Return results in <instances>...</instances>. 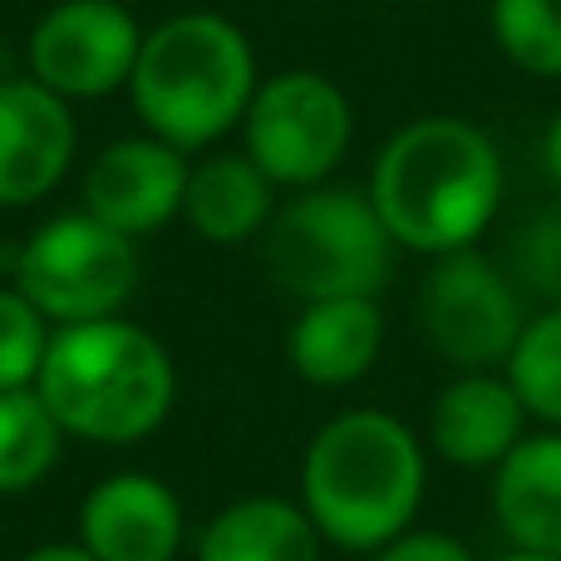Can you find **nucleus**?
I'll use <instances>...</instances> for the list:
<instances>
[{"instance_id": "1", "label": "nucleus", "mask_w": 561, "mask_h": 561, "mask_svg": "<svg viewBox=\"0 0 561 561\" xmlns=\"http://www.w3.org/2000/svg\"><path fill=\"white\" fill-rule=\"evenodd\" d=\"M503 183V153L488 128L458 114H424L379 148L369 203L404 252L448 256L488 232Z\"/></svg>"}, {"instance_id": "2", "label": "nucleus", "mask_w": 561, "mask_h": 561, "mask_svg": "<svg viewBox=\"0 0 561 561\" xmlns=\"http://www.w3.org/2000/svg\"><path fill=\"white\" fill-rule=\"evenodd\" d=\"M428 458L419 434L385 409L325 419L300 458V497L316 533L340 552H379L424 507Z\"/></svg>"}, {"instance_id": "3", "label": "nucleus", "mask_w": 561, "mask_h": 561, "mask_svg": "<svg viewBox=\"0 0 561 561\" xmlns=\"http://www.w3.org/2000/svg\"><path fill=\"white\" fill-rule=\"evenodd\" d=\"M35 389L69 438L128 448L168 424L178 399V365L153 330L108 316L55 325Z\"/></svg>"}, {"instance_id": "4", "label": "nucleus", "mask_w": 561, "mask_h": 561, "mask_svg": "<svg viewBox=\"0 0 561 561\" xmlns=\"http://www.w3.org/2000/svg\"><path fill=\"white\" fill-rule=\"evenodd\" d=\"M256 84V49L237 20L217 10H178L144 30L128 99L144 134L203 153L242 128Z\"/></svg>"}, {"instance_id": "5", "label": "nucleus", "mask_w": 561, "mask_h": 561, "mask_svg": "<svg viewBox=\"0 0 561 561\" xmlns=\"http://www.w3.org/2000/svg\"><path fill=\"white\" fill-rule=\"evenodd\" d=\"M262 237L272 276L300 306L335 296L379 300V290L394 276L399 242L389 237L369 193H355V187H306L276 207Z\"/></svg>"}, {"instance_id": "6", "label": "nucleus", "mask_w": 561, "mask_h": 561, "mask_svg": "<svg viewBox=\"0 0 561 561\" xmlns=\"http://www.w3.org/2000/svg\"><path fill=\"white\" fill-rule=\"evenodd\" d=\"M138 242L99 222L94 213H59L39 222L15 252V286L49 325L124 316L138 290Z\"/></svg>"}, {"instance_id": "7", "label": "nucleus", "mask_w": 561, "mask_h": 561, "mask_svg": "<svg viewBox=\"0 0 561 561\" xmlns=\"http://www.w3.org/2000/svg\"><path fill=\"white\" fill-rule=\"evenodd\" d=\"M355 138V108L345 89L320 69H280L262 79L242 118V153L276 187L306 193L330 183Z\"/></svg>"}, {"instance_id": "8", "label": "nucleus", "mask_w": 561, "mask_h": 561, "mask_svg": "<svg viewBox=\"0 0 561 561\" xmlns=\"http://www.w3.org/2000/svg\"><path fill=\"white\" fill-rule=\"evenodd\" d=\"M527 296L478 247L434 256L419 290V325L454 369H503L527 325Z\"/></svg>"}, {"instance_id": "9", "label": "nucleus", "mask_w": 561, "mask_h": 561, "mask_svg": "<svg viewBox=\"0 0 561 561\" xmlns=\"http://www.w3.org/2000/svg\"><path fill=\"white\" fill-rule=\"evenodd\" d=\"M144 25L124 0H55L25 39L30 79L69 104H94L128 89Z\"/></svg>"}, {"instance_id": "10", "label": "nucleus", "mask_w": 561, "mask_h": 561, "mask_svg": "<svg viewBox=\"0 0 561 561\" xmlns=\"http://www.w3.org/2000/svg\"><path fill=\"white\" fill-rule=\"evenodd\" d=\"M187 178H193V163H187L183 148L163 144L153 134H134L108 144L84 168L79 193H84V213L144 242V237L163 232L173 217H183Z\"/></svg>"}, {"instance_id": "11", "label": "nucleus", "mask_w": 561, "mask_h": 561, "mask_svg": "<svg viewBox=\"0 0 561 561\" xmlns=\"http://www.w3.org/2000/svg\"><path fill=\"white\" fill-rule=\"evenodd\" d=\"M79 153L75 104L39 79H0V207H30L69 178Z\"/></svg>"}, {"instance_id": "12", "label": "nucleus", "mask_w": 561, "mask_h": 561, "mask_svg": "<svg viewBox=\"0 0 561 561\" xmlns=\"http://www.w3.org/2000/svg\"><path fill=\"white\" fill-rule=\"evenodd\" d=\"M79 547L94 561H178L187 547L183 497L138 468L99 478L79 507Z\"/></svg>"}, {"instance_id": "13", "label": "nucleus", "mask_w": 561, "mask_h": 561, "mask_svg": "<svg viewBox=\"0 0 561 561\" xmlns=\"http://www.w3.org/2000/svg\"><path fill=\"white\" fill-rule=\"evenodd\" d=\"M527 438V409L497 369H458L428 409V444L454 468H497Z\"/></svg>"}, {"instance_id": "14", "label": "nucleus", "mask_w": 561, "mask_h": 561, "mask_svg": "<svg viewBox=\"0 0 561 561\" xmlns=\"http://www.w3.org/2000/svg\"><path fill=\"white\" fill-rule=\"evenodd\" d=\"M385 350V310L369 296L306 300L286 330V359L306 385L345 389L379 365Z\"/></svg>"}, {"instance_id": "15", "label": "nucleus", "mask_w": 561, "mask_h": 561, "mask_svg": "<svg viewBox=\"0 0 561 561\" xmlns=\"http://www.w3.org/2000/svg\"><path fill=\"white\" fill-rule=\"evenodd\" d=\"M493 513L513 552L561 557V428L527 434L493 468Z\"/></svg>"}, {"instance_id": "16", "label": "nucleus", "mask_w": 561, "mask_h": 561, "mask_svg": "<svg viewBox=\"0 0 561 561\" xmlns=\"http://www.w3.org/2000/svg\"><path fill=\"white\" fill-rule=\"evenodd\" d=\"M325 537L290 497L252 493L217 507L193 542V561H320Z\"/></svg>"}, {"instance_id": "17", "label": "nucleus", "mask_w": 561, "mask_h": 561, "mask_svg": "<svg viewBox=\"0 0 561 561\" xmlns=\"http://www.w3.org/2000/svg\"><path fill=\"white\" fill-rule=\"evenodd\" d=\"M183 217L203 242L242 247L262 237L276 217V183L237 148V153H207L193 163L183 197Z\"/></svg>"}, {"instance_id": "18", "label": "nucleus", "mask_w": 561, "mask_h": 561, "mask_svg": "<svg viewBox=\"0 0 561 561\" xmlns=\"http://www.w3.org/2000/svg\"><path fill=\"white\" fill-rule=\"evenodd\" d=\"M65 428L39 399V389L0 394V497H20L55 473L65 454Z\"/></svg>"}, {"instance_id": "19", "label": "nucleus", "mask_w": 561, "mask_h": 561, "mask_svg": "<svg viewBox=\"0 0 561 561\" xmlns=\"http://www.w3.org/2000/svg\"><path fill=\"white\" fill-rule=\"evenodd\" d=\"M503 375L513 379L527 419H537L542 428H561V306H547L527 320Z\"/></svg>"}, {"instance_id": "20", "label": "nucleus", "mask_w": 561, "mask_h": 561, "mask_svg": "<svg viewBox=\"0 0 561 561\" xmlns=\"http://www.w3.org/2000/svg\"><path fill=\"white\" fill-rule=\"evenodd\" d=\"M497 49L533 79H561V0H488Z\"/></svg>"}, {"instance_id": "21", "label": "nucleus", "mask_w": 561, "mask_h": 561, "mask_svg": "<svg viewBox=\"0 0 561 561\" xmlns=\"http://www.w3.org/2000/svg\"><path fill=\"white\" fill-rule=\"evenodd\" d=\"M49 335H55V325L35 310V300L15 280L0 286V394L5 389H35L49 355Z\"/></svg>"}, {"instance_id": "22", "label": "nucleus", "mask_w": 561, "mask_h": 561, "mask_svg": "<svg viewBox=\"0 0 561 561\" xmlns=\"http://www.w3.org/2000/svg\"><path fill=\"white\" fill-rule=\"evenodd\" d=\"M507 272L517 290L537 306H561V197L537 207L523 227L513 232V252H507Z\"/></svg>"}, {"instance_id": "23", "label": "nucleus", "mask_w": 561, "mask_h": 561, "mask_svg": "<svg viewBox=\"0 0 561 561\" xmlns=\"http://www.w3.org/2000/svg\"><path fill=\"white\" fill-rule=\"evenodd\" d=\"M369 561H478L473 547L454 533H438V527H409L394 542H385L379 552H369Z\"/></svg>"}, {"instance_id": "24", "label": "nucleus", "mask_w": 561, "mask_h": 561, "mask_svg": "<svg viewBox=\"0 0 561 561\" xmlns=\"http://www.w3.org/2000/svg\"><path fill=\"white\" fill-rule=\"evenodd\" d=\"M542 163H547V178L557 183V193H561V114L547 124V138H542Z\"/></svg>"}, {"instance_id": "25", "label": "nucleus", "mask_w": 561, "mask_h": 561, "mask_svg": "<svg viewBox=\"0 0 561 561\" xmlns=\"http://www.w3.org/2000/svg\"><path fill=\"white\" fill-rule=\"evenodd\" d=\"M20 561H94V557H89L79 542H45V547H35V552H25Z\"/></svg>"}, {"instance_id": "26", "label": "nucleus", "mask_w": 561, "mask_h": 561, "mask_svg": "<svg viewBox=\"0 0 561 561\" xmlns=\"http://www.w3.org/2000/svg\"><path fill=\"white\" fill-rule=\"evenodd\" d=\"M497 561H561V557H537V552H507V557H497Z\"/></svg>"}]
</instances>
